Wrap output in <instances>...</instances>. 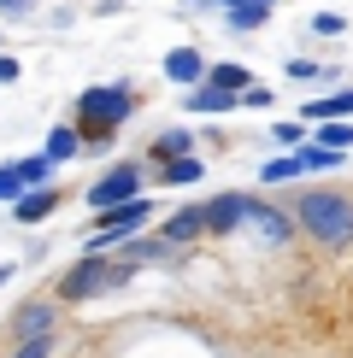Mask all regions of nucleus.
Wrapping results in <instances>:
<instances>
[{
    "label": "nucleus",
    "instance_id": "nucleus-1",
    "mask_svg": "<svg viewBox=\"0 0 353 358\" xmlns=\"http://www.w3.org/2000/svg\"><path fill=\"white\" fill-rule=\"evenodd\" d=\"M130 112H136V94H130L124 83L83 88V94H77V106H71V129L83 136V147H106Z\"/></svg>",
    "mask_w": 353,
    "mask_h": 358
},
{
    "label": "nucleus",
    "instance_id": "nucleus-2",
    "mask_svg": "<svg viewBox=\"0 0 353 358\" xmlns=\"http://www.w3.org/2000/svg\"><path fill=\"white\" fill-rule=\"evenodd\" d=\"M124 282H130V264L106 259V252H83V259L71 264L65 276H59L53 300H59V306H83V300H95V294H112V288H124Z\"/></svg>",
    "mask_w": 353,
    "mask_h": 358
},
{
    "label": "nucleus",
    "instance_id": "nucleus-3",
    "mask_svg": "<svg viewBox=\"0 0 353 358\" xmlns=\"http://www.w3.org/2000/svg\"><path fill=\"white\" fill-rule=\"evenodd\" d=\"M300 229L324 247H347L353 241V206L330 188H312V194H300Z\"/></svg>",
    "mask_w": 353,
    "mask_h": 358
},
{
    "label": "nucleus",
    "instance_id": "nucleus-4",
    "mask_svg": "<svg viewBox=\"0 0 353 358\" xmlns=\"http://www.w3.org/2000/svg\"><path fill=\"white\" fill-rule=\"evenodd\" d=\"M147 217H153V200H147V194H136V200H124V206H106V212H95V235L83 241V252H112V247H124Z\"/></svg>",
    "mask_w": 353,
    "mask_h": 358
},
{
    "label": "nucleus",
    "instance_id": "nucleus-5",
    "mask_svg": "<svg viewBox=\"0 0 353 358\" xmlns=\"http://www.w3.org/2000/svg\"><path fill=\"white\" fill-rule=\"evenodd\" d=\"M53 329H59V300H53V294L18 300V306H12V317H6V335L12 341H41V335H53Z\"/></svg>",
    "mask_w": 353,
    "mask_h": 358
},
{
    "label": "nucleus",
    "instance_id": "nucleus-6",
    "mask_svg": "<svg viewBox=\"0 0 353 358\" xmlns=\"http://www.w3.org/2000/svg\"><path fill=\"white\" fill-rule=\"evenodd\" d=\"M136 194H141V165L124 159V165H112L100 182H88L83 200H88V212H106V206H124V200H136Z\"/></svg>",
    "mask_w": 353,
    "mask_h": 358
},
{
    "label": "nucleus",
    "instance_id": "nucleus-7",
    "mask_svg": "<svg viewBox=\"0 0 353 358\" xmlns=\"http://www.w3.org/2000/svg\"><path fill=\"white\" fill-rule=\"evenodd\" d=\"M242 223H254V229L265 235V241H271V247H283L289 241V217L283 212H271V206H265V200H247V194H242Z\"/></svg>",
    "mask_w": 353,
    "mask_h": 358
},
{
    "label": "nucleus",
    "instance_id": "nucleus-8",
    "mask_svg": "<svg viewBox=\"0 0 353 358\" xmlns=\"http://www.w3.org/2000/svg\"><path fill=\"white\" fill-rule=\"evenodd\" d=\"M53 212H59V188H24L12 200V217L18 223H48Z\"/></svg>",
    "mask_w": 353,
    "mask_h": 358
},
{
    "label": "nucleus",
    "instance_id": "nucleus-9",
    "mask_svg": "<svg viewBox=\"0 0 353 358\" xmlns=\"http://www.w3.org/2000/svg\"><path fill=\"white\" fill-rule=\"evenodd\" d=\"M200 217H206V235H230V229H242V194H218V200H206Z\"/></svg>",
    "mask_w": 353,
    "mask_h": 358
},
{
    "label": "nucleus",
    "instance_id": "nucleus-10",
    "mask_svg": "<svg viewBox=\"0 0 353 358\" xmlns=\"http://www.w3.org/2000/svg\"><path fill=\"white\" fill-rule=\"evenodd\" d=\"M195 235H206V217H200V206H183V212L165 217L159 241H165V247H183V241H195Z\"/></svg>",
    "mask_w": 353,
    "mask_h": 358
},
{
    "label": "nucleus",
    "instance_id": "nucleus-11",
    "mask_svg": "<svg viewBox=\"0 0 353 358\" xmlns=\"http://www.w3.org/2000/svg\"><path fill=\"white\" fill-rule=\"evenodd\" d=\"M77 153H83V136H77L71 124H53V129H48V147H41V159L59 171V165H71Z\"/></svg>",
    "mask_w": 353,
    "mask_h": 358
},
{
    "label": "nucleus",
    "instance_id": "nucleus-12",
    "mask_svg": "<svg viewBox=\"0 0 353 358\" xmlns=\"http://www.w3.org/2000/svg\"><path fill=\"white\" fill-rule=\"evenodd\" d=\"M165 77H171V83H188V88H195V83L206 77V59H200L195 48H176V53H165Z\"/></svg>",
    "mask_w": 353,
    "mask_h": 358
},
{
    "label": "nucleus",
    "instance_id": "nucleus-13",
    "mask_svg": "<svg viewBox=\"0 0 353 358\" xmlns=\"http://www.w3.org/2000/svg\"><path fill=\"white\" fill-rule=\"evenodd\" d=\"M12 176H18L24 188H53V165L41 153H29V159H12Z\"/></svg>",
    "mask_w": 353,
    "mask_h": 358
},
{
    "label": "nucleus",
    "instance_id": "nucleus-14",
    "mask_svg": "<svg viewBox=\"0 0 353 358\" xmlns=\"http://www.w3.org/2000/svg\"><path fill=\"white\" fill-rule=\"evenodd\" d=\"M200 83H212V88H230L235 100H242V88H254V77H247L242 65H206V77Z\"/></svg>",
    "mask_w": 353,
    "mask_h": 358
},
{
    "label": "nucleus",
    "instance_id": "nucleus-15",
    "mask_svg": "<svg viewBox=\"0 0 353 358\" xmlns=\"http://www.w3.org/2000/svg\"><path fill=\"white\" fill-rule=\"evenodd\" d=\"M230 106H235L230 88H212V83H206V88H188V112H230Z\"/></svg>",
    "mask_w": 353,
    "mask_h": 358
},
{
    "label": "nucleus",
    "instance_id": "nucleus-16",
    "mask_svg": "<svg viewBox=\"0 0 353 358\" xmlns=\"http://www.w3.org/2000/svg\"><path fill=\"white\" fill-rule=\"evenodd\" d=\"M318 147H330V153H342V147H353V124H347V117H330V124L318 129Z\"/></svg>",
    "mask_w": 353,
    "mask_h": 358
},
{
    "label": "nucleus",
    "instance_id": "nucleus-17",
    "mask_svg": "<svg viewBox=\"0 0 353 358\" xmlns=\"http://www.w3.org/2000/svg\"><path fill=\"white\" fill-rule=\"evenodd\" d=\"M188 147H195V136H183V129H165V136L153 141L159 159H188Z\"/></svg>",
    "mask_w": 353,
    "mask_h": 358
},
{
    "label": "nucleus",
    "instance_id": "nucleus-18",
    "mask_svg": "<svg viewBox=\"0 0 353 358\" xmlns=\"http://www.w3.org/2000/svg\"><path fill=\"white\" fill-rule=\"evenodd\" d=\"M53 347H59V335H41V341H12V347H6V358H53Z\"/></svg>",
    "mask_w": 353,
    "mask_h": 358
},
{
    "label": "nucleus",
    "instance_id": "nucleus-19",
    "mask_svg": "<svg viewBox=\"0 0 353 358\" xmlns=\"http://www.w3.org/2000/svg\"><path fill=\"white\" fill-rule=\"evenodd\" d=\"M165 182H176V188L200 182V159H165Z\"/></svg>",
    "mask_w": 353,
    "mask_h": 358
},
{
    "label": "nucleus",
    "instance_id": "nucleus-20",
    "mask_svg": "<svg viewBox=\"0 0 353 358\" xmlns=\"http://www.w3.org/2000/svg\"><path fill=\"white\" fill-rule=\"evenodd\" d=\"M347 112H353V88L335 94V100H312V106H306V117H347Z\"/></svg>",
    "mask_w": 353,
    "mask_h": 358
},
{
    "label": "nucleus",
    "instance_id": "nucleus-21",
    "mask_svg": "<svg viewBox=\"0 0 353 358\" xmlns=\"http://www.w3.org/2000/svg\"><path fill=\"white\" fill-rule=\"evenodd\" d=\"M230 24L235 29H259L265 24V6H259V0H242V6H230Z\"/></svg>",
    "mask_w": 353,
    "mask_h": 358
},
{
    "label": "nucleus",
    "instance_id": "nucleus-22",
    "mask_svg": "<svg viewBox=\"0 0 353 358\" xmlns=\"http://www.w3.org/2000/svg\"><path fill=\"white\" fill-rule=\"evenodd\" d=\"M18 194H24V182H18V176H12V165H0V206H12V200H18Z\"/></svg>",
    "mask_w": 353,
    "mask_h": 358
},
{
    "label": "nucleus",
    "instance_id": "nucleus-23",
    "mask_svg": "<svg viewBox=\"0 0 353 358\" xmlns=\"http://www.w3.org/2000/svg\"><path fill=\"white\" fill-rule=\"evenodd\" d=\"M312 29H318V36H342V12H318Z\"/></svg>",
    "mask_w": 353,
    "mask_h": 358
},
{
    "label": "nucleus",
    "instance_id": "nucleus-24",
    "mask_svg": "<svg viewBox=\"0 0 353 358\" xmlns=\"http://www.w3.org/2000/svg\"><path fill=\"white\" fill-rule=\"evenodd\" d=\"M294 176V159H277V165H265V182H289Z\"/></svg>",
    "mask_w": 353,
    "mask_h": 358
},
{
    "label": "nucleus",
    "instance_id": "nucleus-25",
    "mask_svg": "<svg viewBox=\"0 0 353 358\" xmlns=\"http://www.w3.org/2000/svg\"><path fill=\"white\" fill-rule=\"evenodd\" d=\"M29 6L36 0H0V18H29Z\"/></svg>",
    "mask_w": 353,
    "mask_h": 358
},
{
    "label": "nucleus",
    "instance_id": "nucleus-26",
    "mask_svg": "<svg viewBox=\"0 0 353 358\" xmlns=\"http://www.w3.org/2000/svg\"><path fill=\"white\" fill-rule=\"evenodd\" d=\"M6 83H18V59H12V53H0V88H6Z\"/></svg>",
    "mask_w": 353,
    "mask_h": 358
},
{
    "label": "nucleus",
    "instance_id": "nucleus-27",
    "mask_svg": "<svg viewBox=\"0 0 353 358\" xmlns=\"http://www.w3.org/2000/svg\"><path fill=\"white\" fill-rule=\"evenodd\" d=\"M271 136H277V141H283V147H294V141H300V124H277V129H271Z\"/></svg>",
    "mask_w": 353,
    "mask_h": 358
},
{
    "label": "nucleus",
    "instance_id": "nucleus-28",
    "mask_svg": "<svg viewBox=\"0 0 353 358\" xmlns=\"http://www.w3.org/2000/svg\"><path fill=\"white\" fill-rule=\"evenodd\" d=\"M6 276H12V264H0V282H6Z\"/></svg>",
    "mask_w": 353,
    "mask_h": 358
},
{
    "label": "nucleus",
    "instance_id": "nucleus-29",
    "mask_svg": "<svg viewBox=\"0 0 353 358\" xmlns=\"http://www.w3.org/2000/svg\"><path fill=\"white\" fill-rule=\"evenodd\" d=\"M224 6H242V0H224Z\"/></svg>",
    "mask_w": 353,
    "mask_h": 358
},
{
    "label": "nucleus",
    "instance_id": "nucleus-30",
    "mask_svg": "<svg viewBox=\"0 0 353 358\" xmlns=\"http://www.w3.org/2000/svg\"><path fill=\"white\" fill-rule=\"evenodd\" d=\"M259 6H271V0H259Z\"/></svg>",
    "mask_w": 353,
    "mask_h": 358
},
{
    "label": "nucleus",
    "instance_id": "nucleus-31",
    "mask_svg": "<svg viewBox=\"0 0 353 358\" xmlns=\"http://www.w3.org/2000/svg\"><path fill=\"white\" fill-rule=\"evenodd\" d=\"M0 53H6V41H0Z\"/></svg>",
    "mask_w": 353,
    "mask_h": 358
}]
</instances>
